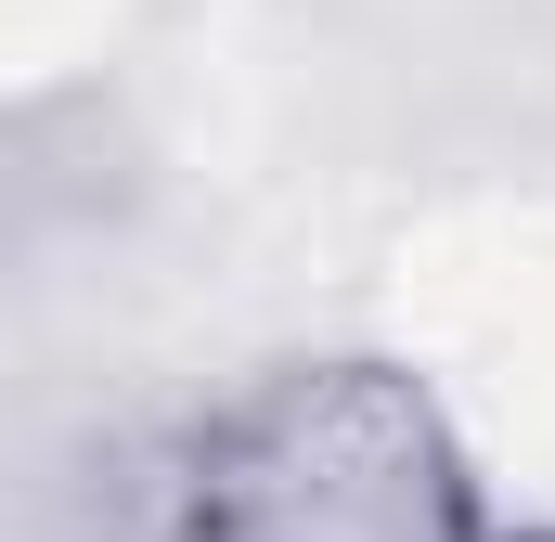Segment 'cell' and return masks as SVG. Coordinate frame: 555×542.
Listing matches in <instances>:
<instances>
[{
	"label": "cell",
	"mask_w": 555,
	"mask_h": 542,
	"mask_svg": "<svg viewBox=\"0 0 555 542\" xmlns=\"http://www.w3.org/2000/svg\"><path fill=\"white\" fill-rule=\"evenodd\" d=\"M194 542H478L465 452L414 375L297 362L194 439Z\"/></svg>",
	"instance_id": "1"
}]
</instances>
